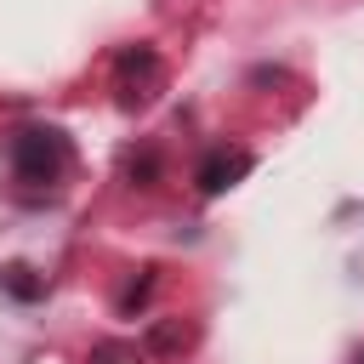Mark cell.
<instances>
[{
  "label": "cell",
  "instance_id": "cell-1",
  "mask_svg": "<svg viewBox=\"0 0 364 364\" xmlns=\"http://www.w3.org/2000/svg\"><path fill=\"white\" fill-rule=\"evenodd\" d=\"M11 171H17V182H34V188L57 182V176L68 171V136H63L57 125H28V131H17V136H11Z\"/></svg>",
  "mask_w": 364,
  "mask_h": 364
},
{
  "label": "cell",
  "instance_id": "cell-2",
  "mask_svg": "<svg viewBox=\"0 0 364 364\" xmlns=\"http://www.w3.org/2000/svg\"><path fill=\"white\" fill-rule=\"evenodd\" d=\"M114 85H119V102L125 108H142L159 85V51L154 46H125L114 57Z\"/></svg>",
  "mask_w": 364,
  "mask_h": 364
},
{
  "label": "cell",
  "instance_id": "cell-3",
  "mask_svg": "<svg viewBox=\"0 0 364 364\" xmlns=\"http://www.w3.org/2000/svg\"><path fill=\"white\" fill-rule=\"evenodd\" d=\"M250 148H210L205 159H199V171H193V182H199V193H228V188H239L245 176H250Z\"/></svg>",
  "mask_w": 364,
  "mask_h": 364
},
{
  "label": "cell",
  "instance_id": "cell-4",
  "mask_svg": "<svg viewBox=\"0 0 364 364\" xmlns=\"http://www.w3.org/2000/svg\"><path fill=\"white\" fill-rule=\"evenodd\" d=\"M188 341H193V324H182V318H159L148 330V353H182Z\"/></svg>",
  "mask_w": 364,
  "mask_h": 364
},
{
  "label": "cell",
  "instance_id": "cell-5",
  "mask_svg": "<svg viewBox=\"0 0 364 364\" xmlns=\"http://www.w3.org/2000/svg\"><path fill=\"white\" fill-rule=\"evenodd\" d=\"M85 364H142V353H136L131 341H97Z\"/></svg>",
  "mask_w": 364,
  "mask_h": 364
},
{
  "label": "cell",
  "instance_id": "cell-6",
  "mask_svg": "<svg viewBox=\"0 0 364 364\" xmlns=\"http://www.w3.org/2000/svg\"><path fill=\"white\" fill-rule=\"evenodd\" d=\"M154 176H159V159L142 148V154H131V182L136 188H154Z\"/></svg>",
  "mask_w": 364,
  "mask_h": 364
},
{
  "label": "cell",
  "instance_id": "cell-7",
  "mask_svg": "<svg viewBox=\"0 0 364 364\" xmlns=\"http://www.w3.org/2000/svg\"><path fill=\"white\" fill-rule=\"evenodd\" d=\"M148 290H154V267H142V279H136V284H131V290L119 296V313H131V307H142V301H148Z\"/></svg>",
  "mask_w": 364,
  "mask_h": 364
},
{
  "label": "cell",
  "instance_id": "cell-8",
  "mask_svg": "<svg viewBox=\"0 0 364 364\" xmlns=\"http://www.w3.org/2000/svg\"><path fill=\"white\" fill-rule=\"evenodd\" d=\"M6 284H11L17 296H34V290H40V284L28 279V267H11V273H6Z\"/></svg>",
  "mask_w": 364,
  "mask_h": 364
}]
</instances>
